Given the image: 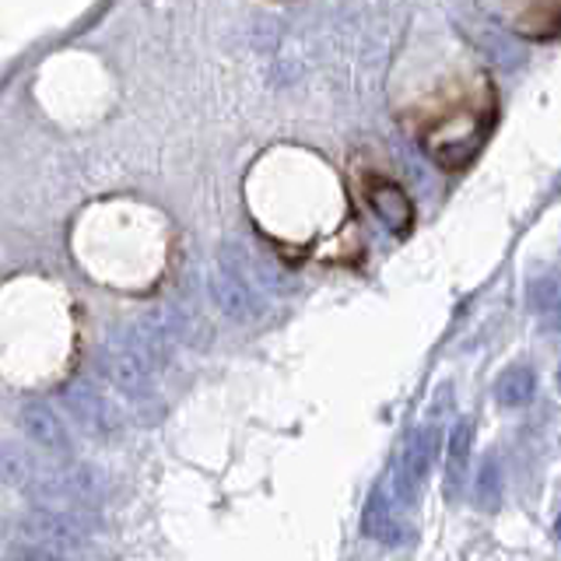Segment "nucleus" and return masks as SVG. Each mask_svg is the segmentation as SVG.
<instances>
[{
  "label": "nucleus",
  "instance_id": "obj_1",
  "mask_svg": "<svg viewBox=\"0 0 561 561\" xmlns=\"http://www.w3.org/2000/svg\"><path fill=\"white\" fill-rule=\"evenodd\" d=\"M0 481L8 488L22 491V495L35 499L39 505H53L67 499L64 488V470L46 467L32 449L22 443H0Z\"/></svg>",
  "mask_w": 561,
  "mask_h": 561
},
{
  "label": "nucleus",
  "instance_id": "obj_2",
  "mask_svg": "<svg viewBox=\"0 0 561 561\" xmlns=\"http://www.w3.org/2000/svg\"><path fill=\"white\" fill-rule=\"evenodd\" d=\"M11 540H28V543H43L53 551H67L75 554L88 543L84 523L75 513H64L57 505H35L28 513H18L8 526Z\"/></svg>",
  "mask_w": 561,
  "mask_h": 561
},
{
  "label": "nucleus",
  "instance_id": "obj_3",
  "mask_svg": "<svg viewBox=\"0 0 561 561\" xmlns=\"http://www.w3.org/2000/svg\"><path fill=\"white\" fill-rule=\"evenodd\" d=\"M488 127H491V116L481 119L478 110H463L453 119H446L443 127L425 134V148L443 169H463L470 158L481 151Z\"/></svg>",
  "mask_w": 561,
  "mask_h": 561
},
{
  "label": "nucleus",
  "instance_id": "obj_4",
  "mask_svg": "<svg viewBox=\"0 0 561 561\" xmlns=\"http://www.w3.org/2000/svg\"><path fill=\"white\" fill-rule=\"evenodd\" d=\"M60 397L67 403V411L75 414V421L88 435H95V438H116L119 435L123 417L99 386H92L88 379H75V382L64 386Z\"/></svg>",
  "mask_w": 561,
  "mask_h": 561
},
{
  "label": "nucleus",
  "instance_id": "obj_5",
  "mask_svg": "<svg viewBox=\"0 0 561 561\" xmlns=\"http://www.w3.org/2000/svg\"><path fill=\"white\" fill-rule=\"evenodd\" d=\"M207 295L221 316H228L232 323H256L263 316V298L256 285H250L245 277L232 271H215L207 277Z\"/></svg>",
  "mask_w": 561,
  "mask_h": 561
},
{
  "label": "nucleus",
  "instance_id": "obj_6",
  "mask_svg": "<svg viewBox=\"0 0 561 561\" xmlns=\"http://www.w3.org/2000/svg\"><path fill=\"white\" fill-rule=\"evenodd\" d=\"M18 421H22V432L39 446L46 456H57V460H67L75 443H70V432L60 421V414L43 400H25L22 411H18Z\"/></svg>",
  "mask_w": 561,
  "mask_h": 561
},
{
  "label": "nucleus",
  "instance_id": "obj_7",
  "mask_svg": "<svg viewBox=\"0 0 561 561\" xmlns=\"http://www.w3.org/2000/svg\"><path fill=\"white\" fill-rule=\"evenodd\" d=\"M102 373L110 376V382L116 386V390H123L134 400H145L154 390V386H151L154 368L145 358H140L127 341L102 351Z\"/></svg>",
  "mask_w": 561,
  "mask_h": 561
},
{
  "label": "nucleus",
  "instance_id": "obj_8",
  "mask_svg": "<svg viewBox=\"0 0 561 561\" xmlns=\"http://www.w3.org/2000/svg\"><path fill=\"white\" fill-rule=\"evenodd\" d=\"M365 201L373 207V215L390 228L393 236H408L414 225V204L408 197V190L397 186L393 180L382 175H368L365 180Z\"/></svg>",
  "mask_w": 561,
  "mask_h": 561
},
{
  "label": "nucleus",
  "instance_id": "obj_9",
  "mask_svg": "<svg viewBox=\"0 0 561 561\" xmlns=\"http://www.w3.org/2000/svg\"><path fill=\"white\" fill-rule=\"evenodd\" d=\"M435 453H438V428L435 425L417 428L411 435L408 449H403V460H400V470H397V495L403 502L417 499V488H421V481L428 478V470L435 463Z\"/></svg>",
  "mask_w": 561,
  "mask_h": 561
},
{
  "label": "nucleus",
  "instance_id": "obj_10",
  "mask_svg": "<svg viewBox=\"0 0 561 561\" xmlns=\"http://www.w3.org/2000/svg\"><path fill=\"white\" fill-rule=\"evenodd\" d=\"M362 526H365V534L376 537L379 543H400L403 540V526H400V519L393 513L390 499H386V491H376V495L368 499Z\"/></svg>",
  "mask_w": 561,
  "mask_h": 561
},
{
  "label": "nucleus",
  "instance_id": "obj_11",
  "mask_svg": "<svg viewBox=\"0 0 561 561\" xmlns=\"http://www.w3.org/2000/svg\"><path fill=\"white\" fill-rule=\"evenodd\" d=\"M470 449H473V421L463 417L453 425L449 435V453H446V481H449V495H456L467 478V463H470Z\"/></svg>",
  "mask_w": 561,
  "mask_h": 561
},
{
  "label": "nucleus",
  "instance_id": "obj_12",
  "mask_svg": "<svg viewBox=\"0 0 561 561\" xmlns=\"http://www.w3.org/2000/svg\"><path fill=\"white\" fill-rule=\"evenodd\" d=\"M534 393H537V373L530 365L505 368L495 382V397H499L502 408H523V403H530Z\"/></svg>",
  "mask_w": 561,
  "mask_h": 561
},
{
  "label": "nucleus",
  "instance_id": "obj_13",
  "mask_svg": "<svg viewBox=\"0 0 561 561\" xmlns=\"http://www.w3.org/2000/svg\"><path fill=\"white\" fill-rule=\"evenodd\" d=\"M473 502H478V508H484V513H495V508L502 505V467H499L495 456H488L481 473H478Z\"/></svg>",
  "mask_w": 561,
  "mask_h": 561
},
{
  "label": "nucleus",
  "instance_id": "obj_14",
  "mask_svg": "<svg viewBox=\"0 0 561 561\" xmlns=\"http://www.w3.org/2000/svg\"><path fill=\"white\" fill-rule=\"evenodd\" d=\"M8 561H75L67 551H53L43 543H28V540H11L8 543Z\"/></svg>",
  "mask_w": 561,
  "mask_h": 561
},
{
  "label": "nucleus",
  "instance_id": "obj_15",
  "mask_svg": "<svg viewBox=\"0 0 561 561\" xmlns=\"http://www.w3.org/2000/svg\"><path fill=\"white\" fill-rule=\"evenodd\" d=\"M561 302V288H558V280L554 277H540L530 285V306L537 312H548Z\"/></svg>",
  "mask_w": 561,
  "mask_h": 561
},
{
  "label": "nucleus",
  "instance_id": "obj_16",
  "mask_svg": "<svg viewBox=\"0 0 561 561\" xmlns=\"http://www.w3.org/2000/svg\"><path fill=\"white\" fill-rule=\"evenodd\" d=\"M554 534H558V540H561V516H558V526H554Z\"/></svg>",
  "mask_w": 561,
  "mask_h": 561
},
{
  "label": "nucleus",
  "instance_id": "obj_17",
  "mask_svg": "<svg viewBox=\"0 0 561 561\" xmlns=\"http://www.w3.org/2000/svg\"><path fill=\"white\" fill-rule=\"evenodd\" d=\"M558 327H561V302H558Z\"/></svg>",
  "mask_w": 561,
  "mask_h": 561
},
{
  "label": "nucleus",
  "instance_id": "obj_18",
  "mask_svg": "<svg viewBox=\"0 0 561 561\" xmlns=\"http://www.w3.org/2000/svg\"><path fill=\"white\" fill-rule=\"evenodd\" d=\"M558 382H561V368H558Z\"/></svg>",
  "mask_w": 561,
  "mask_h": 561
}]
</instances>
